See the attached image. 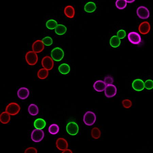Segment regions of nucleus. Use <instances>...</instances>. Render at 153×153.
Returning <instances> with one entry per match:
<instances>
[{
	"mask_svg": "<svg viewBox=\"0 0 153 153\" xmlns=\"http://www.w3.org/2000/svg\"><path fill=\"white\" fill-rule=\"evenodd\" d=\"M38 152L36 148L34 147H29L26 149L25 151V153H36Z\"/></svg>",
	"mask_w": 153,
	"mask_h": 153,
	"instance_id": "35",
	"label": "nucleus"
},
{
	"mask_svg": "<svg viewBox=\"0 0 153 153\" xmlns=\"http://www.w3.org/2000/svg\"><path fill=\"white\" fill-rule=\"evenodd\" d=\"M20 106L15 102H12L8 104L6 109V112L11 115H15L18 114L20 111Z\"/></svg>",
	"mask_w": 153,
	"mask_h": 153,
	"instance_id": "4",
	"label": "nucleus"
},
{
	"mask_svg": "<svg viewBox=\"0 0 153 153\" xmlns=\"http://www.w3.org/2000/svg\"><path fill=\"white\" fill-rule=\"evenodd\" d=\"M121 39H119L117 36H112L111 38L110 44L111 47L113 48L119 47L121 44Z\"/></svg>",
	"mask_w": 153,
	"mask_h": 153,
	"instance_id": "21",
	"label": "nucleus"
},
{
	"mask_svg": "<svg viewBox=\"0 0 153 153\" xmlns=\"http://www.w3.org/2000/svg\"><path fill=\"white\" fill-rule=\"evenodd\" d=\"M97 6L93 2H89L84 6V10L87 12L91 13L95 11L97 9Z\"/></svg>",
	"mask_w": 153,
	"mask_h": 153,
	"instance_id": "18",
	"label": "nucleus"
},
{
	"mask_svg": "<svg viewBox=\"0 0 153 153\" xmlns=\"http://www.w3.org/2000/svg\"><path fill=\"white\" fill-rule=\"evenodd\" d=\"M122 106L124 108L129 109L131 108L132 106V102L130 100L126 99H124L122 102Z\"/></svg>",
	"mask_w": 153,
	"mask_h": 153,
	"instance_id": "31",
	"label": "nucleus"
},
{
	"mask_svg": "<svg viewBox=\"0 0 153 153\" xmlns=\"http://www.w3.org/2000/svg\"><path fill=\"white\" fill-rule=\"evenodd\" d=\"M30 92L29 89L25 87H21L17 92L18 97L22 100H24L29 97Z\"/></svg>",
	"mask_w": 153,
	"mask_h": 153,
	"instance_id": "14",
	"label": "nucleus"
},
{
	"mask_svg": "<svg viewBox=\"0 0 153 153\" xmlns=\"http://www.w3.org/2000/svg\"><path fill=\"white\" fill-rule=\"evenodd\" d=\"M44 137V133L41 129H35L33 130L31 134V139L33 141L38 143L43 139Z\"/></svg>",
	"mask_w": 153,
	"mask_h": 153,
	"instance_id": "5",
	"label": "nucleus"
},
{
	"mask_svg": "<svg viewBox=\"0 0 153 153\" xmlns=\"http://www.w3.org/2000/svg\"><path fill=\"white\" fill-rule=\"evenodd\" d=\"M106 86L105 83L100 80L97 81L93 84L94 89L98 92H102L104 91Z\"/></svg>",
	"mask_w": 153,
	"mask_h": 153,
	"instance_id": "16",
	"label": "nucleus"
},
{
	"mask_svg": "<svg viewBox=\"0 0 153 153\" xmlns=\"http://www.w3.org/2000/svg\"><path fill=\"white\" fill-rule=\"evenodd\" d=\"M139 30L142 34H147L150 30V24L147 21H144L141 23L139 26Z\"/></svg>",
	"mask_w": 153,
	"mask_h": 153,
	"instance_id": "15",
	"label": "nucleus"
},
{
	"mask_svg": "<svg viewBox=\"0 0 153 153\" xmlns=\"http://www.w3.org/2000/svg\"><path fill=\"white\" fill-rule=\"evenodd\" d=\"M67 132L71 135H75L78 134L79 128L75 122H71L67 124L66 127Z\"/></svg>",
	"mask_w": 153,
	"mask_h": 153,
	"instance_id": "8",
	"label": "nucleus"
},
{
	"mask_svg": "<svg viewBox=\"0 0 153 153\" xmlns=\"http://www.w3.org/2000/svg\"><path fill=\"white\" fill-rule=\"evenodd\" d=\"M128 3H132L134 2L135 0H125Z\"/></svg>",
	"mask_w": 153,
	"mask_h": 153,
	"instance_id": "37",
	"label": "nucleus"
},
{
	"mask_svg": "<svg viewBox=\"0 0 153 153\" xmlns=\"http://www.w3.org/2000/svg\"><path fill=\"white\" fill-rule=\"evenodd\" d=\"M46 26L48 29L50 30L55 29L58 25L56 21L54 19H50L47 21L46 24Z\"/></svg>",
	"mask_w": 153,
	"mask_h": 153,
	"instance_id": "28",
	"label": "nucleus"
},
{
	"mask_svg": "<svg viewBox=\"0 0 153 153\" xmlns=\"http://www.w3.org/2000/svg\"><path fill=\"white\" fill-rule=\"evenodd\" d=\"M58 70L61 74L66 75L69 73L71 68L69 65L66 63H63L59 66Z\"/></svg>",
	"mask_w": 153,
	"mask_h": 153,
	"instance_id": "20",
	"label": "nucleus"
},
{
	"mask_svg": "<svg viewBox=\"0 0 153 153\" xmlns=\"http://www.w3.org/2000/svg\"><path fill=\"white\" fill-rule=\"evenodd\" d=\"M104 82L106 85L112 84L114 82L113 79L111 76H107L104 78Z\"/></svg>",
	"mask_w": 153,
	"mask_h": 153,
	"instance_id": "34",
	"label": "nucleus"
},
{
	"mask_svg": "<svg viewBox=\"0 0 153 153\" xmlns=\"http://www.w3.org/2000/svg\"><path fill=\"white\" fill-rule=\"evenodd\" d=\"M41 63L44 68L49 71L51 70L54 66L53 59L49 56L44 57L41 60Z\"/></svg>",
	"mask_w": 153,
	"mask_h": 153,
	"instance_id": "7",
	"label": "nucleus"
},
{
	"mask_svg": "<svg viewBox=\"0 0 153 153\" xmlns=\"http://www.w3.org/2000/svg\"><path fill=\"white\" fill-rule=\"evenodd\" d=\"M137 14L138 16L142 19H147L150 16L149 10L144 6H141L137 8Z\"/></svg>",
	"mask_w": 153,
	"mask_h": 153,
	"instance_id": "6",
	"label": "nucleus"
},
{
	"mask_svg": "<svg viewBox=\"0 0 153 153\" xmlns=\"http://www.w3.org/2000/svg\"><path fill=\"white\" fill-rule=\"evenodd\" d=\"M25 59L28 64L30 65H34L38 62V58L35 52L34 51H29L26 54Z\"/></svg>",
	"mask_w": 153,
	"mask_h": 153,
	"instance_id": "3",
	"label": "nucleus"
},
{
	"mask_svg": "<svg viewBox=\"0 0 153 153\" xmlns=\"http://www.w3.org/2000/svg\"><path fill=\"white\" fill-rule=\"evenodd\" d=\"M49 75V70L44 68L39 70L37 74V76L40 79H44L47 77Z\"/></svg>",
	"mask_w": 153,
	"mask_h": 153,
	"instance_id": "25",
	"label": "nucleus"
},
{
	"mask_svg": "<svg viewBox=\"0 0 153 153\" xmlns=\"http://www.w3.org/2000/svg\"><path fill=\"white\" fill-rule=\"evenodd\" d=\"M46 125V122L43 119H38L34 122V127L39 129H42L44 128Z\"/></svg>",
	"mask_w": 153,
	"mask_h": 153,
	"instance_id": "19",
	"label": "nucleus"
},
{
	"mask_svg": "<svg viewBox=\"0 0 153 153\" xmlns=\"http://www.w3.org/2000/svg\"><path fill=\"white\" fill-rule=\"evenodd\" d=\"M67 30V28L65 26L62 24H58L55 29V32L58 35H63L66 33Z\"/></svg>",
	"mask_w": 153,
	"mask_h": 153,
	"instance_id": "23",
	"label": "nucleus"
},
{
	"mask_svg": "<svg viewBox=\"0 0 153 153\" xmlns=\"http://www.w3.org/2000/svg\"><path fill=\"white\" fill-rule=\"evenodd\" d=\"M127 3L125 0H117L115 5L118 9L123 10L126 8Z\"/></svg>",
	"mask_w": 153,
	"mask_h": 153,
	"instance_id": "27",
	"label": "nucleus"
},
{
	"mask_svg": "<svg viewBox=\"0 0 153 153\" xmlns=\"http://www.w3.org/2000/svg\"><path fill=\"white\" fill-rule=\"evenodd\" d=\"M59 131V127L56 124H51L49 128V132L50 134L55 135L57 134Z\"/></svg>",
	"mask_w": 153,
	"mask_h": 153,
	"instance_id": "26",
	"label": "nucleus"
},
{
	"mask_svg": "<svg viewBox=\"0 0 153 153\" xmlns=\"http://www.w3.org/2000/svg\"><path fill=\"white\" fill-rule=\"evenodd\" d=\"M97 117L94 113L92 111H87L85 113L83 120L86 125L91 126L95 123Z\"/></svg>",
	"mask_w": 153,
	"mask_h": 153,
	"instance_id": "1",
	"label": "nucleus"
},
{
	"mask_svg": "<svg viewBox=\"0 0 153 153\" xmlns=\"http://www.w3.org/2000/svg\"><path fill=\"white\" fill-rule=\"evenodd\" d=\"M63 153H73L72 152V151L70 149H67L64 150V151H63L62 152Z\"/></svg>",
	"mask_w": 153,
	"mask_h": 153,
	"instance_id": "36",
	"label": "nucleus"
},
{
	"mask_svg": "<svg viewBox=\"0 0 153 153\" xmlns=\"http://www.w3.org/2000/svg\"><path fill=\"white\" fill-rule=\"evenodd\" d=\"M128 38L130 42L133 44H139L141 41V36L137 32H132L129 33Z\"/></svg>",
	"mask_w": 153,
	"mask_h": 153,
	"instance_id": "9",
	"label": "nucleus"
},
{
	"mask_svg": "<svg viewBox=\"0 0 153 153\" xmlns=\"http://www.w3.org/2000/svg\"><path fill=\"white\" fill-rule=\"evenodd\" d=\"M28 111L31 115L36 116L38 114L39 109L38 107L36 104H31L28 107Z\"/></svg>",
	"mask_w": 153,
	"mask_h": 153,
	"instance_id": "24",
	"label": "nucleus"
},
{
	"mask_svg": "<svg viewBox=\"0 0 153 153\" xmlns=\"http://www.w3.org/2000/svg\"><path fill=\"white\" fill-rule=\"evenodd\" d=\"M132 87L135 91H143L145 87V83L142 80L137 79L133 81Z\"/></svg>",
	"mask_w": 153,
	"mask_h": 153,
	"instance_id": "11",
	"label": "nucleus"
},
{
	"mask_svg": "<svg viewBox=\"0 0 153 153\" xmlns=\"http://www.w3.org/2000/svg\"><path fill=\"white\" fill-rule=\"evenodd\" d=\"M56 146L59 150L63 151L67 149L68 147V144L66 139L63 138H59L57 139Z\"/></svg>",
	"mask_w": 153,
	"mask_h": 153,
	"instance_id": "13",
	"label": "nucleus"
},
{
	"mask_svg": "<svg viewBox=\"0 0 153 153\" xmlns=\"http://www.w3.org/2000/svg\"><path fill=\"white\" fill-rule=\"evenodd\" d=\"M10 114L6 112H2L0 115V121L3 124H6L10 120Z\"/></svg>",
	"mask_w": 153,
	"mask_h": 153,
	"instance_id": "22",
	"label": "nucleus"
},
{
	"mask_svg": "<svg viewBox=\"0 0 153 153\" xmlns=\"http://www.w3.org/2000/svg\"><path fill=\"white\" fill-rule=\"evenodd\" d=\"M75 10L73 6L70 5L67 6L64 8V13L66 16L68 18H74L75 15Z\"/></svg>",
	"mask_w": 153,
	"mask_h": 153,
	"instance_id": "17",
	"label": "nucleus"
},
{
	"mask_svg": "<svg viewBox=\"0 0 153 153\" xmlns=\"http://www.w3.org/2000/svg\"><path fill=\"white\" fill-rule=\"evenodd\" d=\"M42 42L46 46L51 45L53 43V40L51 37L46 36L42 39Z\"/></svg>",
	"mask_w": 153,
	"mask_h": 153,
	"instance_id": "30",
	"label": "nucleus"
},
{
	"mask_svg": "<svg viewBox=\"0 0 153 153\" xmlns=\"http://www.w3.org/2000/svg\"><path fill=\"white\" fill-rule=\"evenodd\" d=\"M101 134V132L97 128H94L92 130L91 135L94 139H98L99 138Z\"/></svg>",
	"mask_w": 153,
	"mask_h": 153,
	"instance_id": "29",
	"label": "nucleus"
},
{
	"mask_svg": "<svg viewBox=\"0 0 153 153\" xmlns=\"http://www.w3.org/2000/svg\"><path fill=\"white\" fill-rule=\"evenodd\" d=\"M117 89L116 87L113 84L107 85L104 90L106 97L109 98L114 97L117 94Z\"/></svg>",
	"mask_w": 153,
	"mask_h": 153,
	"instance_id": "10",
	"label": "nucleus"
},
{
	"mask_svg": "<svg viewBox=\"0 0 153 153\" xmlns=\"http://www.w3.org/2000/svg\"><path fill=\"white\" fill-rule=\"evenodd\" d=\"M51 55L53 60L59 62L62 60L64 58V51L61 48L56 47L52 50Z\"/></svg>",
	"mask_w": 153,
	"mask_h": 153,
	"instance_id": "2",
	"label": "nucleus"
},
{
	"mask_svg": "<svg viewBox=\"0 0 153 153\" xmlns=\"http://www.w3.org/2000/svg\"><path fill=\"white\" fill-rule=\"evenodd\" d=\"M126 36V32L124 30H120L117 32V36L120 39H124Z\"/></svg>",
	"mask_w": 153,
	"mask_h": 153,
	"instance_id": "33",
	"label": "nucleus"
},
{
	"mask_svg": "<svg viewBox=\"0 0 153 153\" xmlns=\"http://www.w3.org/2000/svg\"><path fill=\"white\" fill-rule=\"evenodd\" d=\"M44 49V45L42 41L36 40L35 41L32 45L33 51L36 53L42 52Z\"/></svg>",
	"mask_w": 153,
	"mask_h": 153,
	"instance_id": "12",
	"label": "nucleus"
},
{
	"mask_svg": "<svg viewBox=\"0 0 153 153\" xmlns=\"http://www.w3.org/2000/svg\"><path fill=\"white\" fill-rule=\"evenodd\" d=\"M145 87L146 89L150 90L153 89V81L152 80H148L145 83Z\"/></svg>",
	"mask_w": 153,
	"mask_h": 153,
	"instance_id": "32",
	"label": "nucleus"
}]
</instances>
